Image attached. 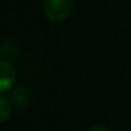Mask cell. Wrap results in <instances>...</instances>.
<instances>
[{"instance_id": "1", "label": "cell", "mask_w": 131, "mask_h": 131, "mask_svg": "<svg viewBox=\"0 0 131 131\" xmlns=\"http://www.w3.org/2000/svg\"><path fill=\"white\" fill-rule=\"evenodd\" d=\"M73 4L75 0H44V14L51 22H63L72 13Z\"/></svg>"}, {"instance_id": "2", "label": "cell", "mask_w": 131, "mask_h": 131, "mask_svg": "<svg viewBox=\"0 0 131 131\" xmlns=\"http://www.w3.org/2000/svg\"><path fill=\"white\" fill-rule=\"evenodd\" d=\"M16 81V70L8 60L0 59V94L12 89Z\"/></svg>"}, {"instance_id": "3", "label": "cell", "mask_w": 131, "mask_h": 131, "mask_svg": "<svg viewBox=\"0 0 131 131\" xmlns=\"http://www.w3.org/2000/svg\"><path fill=\"white\" fill-rule=\"evenodd\" d=\"M10 116H12V105L7 99L0 96V122L9 119Z\"/></svg>"}, {"instance_id": "4", "label": "cell", "mask_w": 131, "mask_h": 131, "mask_svg": "<svg viewBox=\"0 0 131 131\" xmlns=\"http://www.w3.org/2000/svg\"><path fill=\"white\" fill-rule=\"evenodd\" d=\"M89 131H109V128H107L105 126H102V125H96V126H93Z\"/></svg>"}]
</instances>
